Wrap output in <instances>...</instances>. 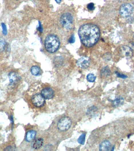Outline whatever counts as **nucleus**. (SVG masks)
Returning <instances> with one entry per match:
<instances>
[{"label":"nucleus","instance_id":"obj_1","mask_svg":"<svg viewBox=\"0 0 134 151\" xmlns=\"http://www.w3.org/2000/svg\"><path fill=\"white\" fill-rule=\"evenodd\" d=\"M78 36L82 44L88 47L95 45L100 36L99 29L93 24H85L81 26L78 32Z\"/></svg>","mask_w":134,"mask_h":151},{"label":"nucleus","instance_id":"obj_2","mask_svg":"<svg viewBox=\"0 0 134 151\" xmlns=\"http://www.w3.org/2000/svg\"><path fill=\"white\" fill-rule=\"evenodd\" d=\"M60 43L59 39L57 36L50 34L48 36L45 40V47L49 53H54L59 48Z\"/></svg>","mask_w":134,"mask_h":151},{"label":"nucleus","instance_id":"obj_3","mask_svg":"<svg viewBox=\"0 0 134 151\" xmlns=\"http://www.w3.org/2000/svg\"><path fill=\"white\" fill-rule=\"evenodd\" d=\"M60 23L65 28H71L73 23V16L69 13L63 14L60 17Z\"/></svg>","mask_w":134,"mask_h":151},{"label":"nucleus","instance_id":"obj_4","mask_svg":"<svg viewBox=\"0 0 134 151\" xmlns=\"http://www.w3.org/2000/svg\"><path fill=\"white\" fill-rule=\"evenodd\" d=\"M72 124L71 119L68 117H63L58 121L57 127L60 131H66L69 129Z\"/></svg>","mask_w":134,"mask_h":151},{"label":"nucleus","instance_id":"obj_5","mask_svg":"<svg viewBox=\"0 0 134 151\" xmlns=\"http://www.w3.org/2000/svg\"><path fill=\"white\" fill-rule=\"evenodd\" d=\"M133 12V7L129 3H124L121 5L119 9V13L121 16L124 18L130 16Z\"/></svg>","mask_w":134,"mask_h":151},{"label":"nucleus","instance_id":"obj_6","mask_svg":"<svg viewBox=\"0 0 134 151\" xmlns=\"http://www.w3.org/2000/svg\"><path fill=\"white\" fill-rule=\"evenodd\" d=\"M31 101L34 106L38 107H42L44 105L45 102V99L40 94H36L33 96Z\"/></svg>","mask_w":134,"mask_h":151},{"label":"nucleus","instance_id":"obj_7","mask_svg":"<svg viewBox=\"0 0 134 151\" xmlns=\"http://www.w3.org/2000/svg\"><path fill=\"white\" fill-rule=\"evenodd\" d=\"M41 94L45 99L50 100L54 98V92L52 88H45L41 91Z\"/></svg>","mask_w":134,"mask_h":151},{"label":"nucleus","instance_id":"obj_8","mask_svg":"<svg viewBox=\"0 0 134 151\" xmlns=\"http://www.w3.org/2000/svg\"><path fill=\"white\" fill-rule=\"evenodd\" d=\"M90 63V59L88 57L85 56L80 57L77 61V65L82 69H86L89 66Z\"/></svg>","mask_w":134,"mask_h":151},{"label":"nucleus","instance_id":"obj_9","mask_svg":"<svg viewBox=\"0 0 134 151\" xmlns=\"http://www.w3.org/2000/svg\"><path fill=\"white\" fill-rule=\"evenodd\" d=\"M120 52L122 55L127 58L131 57L133 55L132 49L127 46H124L122 47L120 50Z\"/></svg>","mask_w":134,"mask_h":151},{"label":"nucleus","instance_id":"obj_10","mask_svg":"<svg viewBox=\"0 0 134 151\" xmlns=\"http://www.w3.org/2000/svg\"><path fill=\"white\" fill-rule=\"evenodd\" d=\"M8 78L10 83L12 84H16L20 80V76L17 73L15 72H11L8 74Z\"/></svg>","mask_w":134,"mask_h":151},{"label":"nucleus","instance_id":"obj_11","mask_svg":"<svg viewBox=\"0 0 134 151\" xmlns=\"http://www.w3.org/2000/svg\"><path fill=\"white\" fill-rule=\"evenodd\" d=\"M43 139L42 138H37L33 141L32 147L34 149H39L43 146Z\"/></svg>","mask_w":134,"mask_h":151},{"label":"nucleus","instance_id":"obj_12","mask_svg":"<svg viewBox=\"0 0 134 151\" xmlns=\"http://www.w3.org/2000/svg\"><path fill=\"white\" fill-rule=\"evenodd\" d=\"M111 147V144L107 140L104 141L100 144L99 149L100 151H109Z\"/></svg>","mask_w":134,"mask_h":151},{"label":"nucleus","instance_id":"obj_13","mask_svg":"<svg viewBox=\"0 0 134 151\" xmlns=\"http://www.w3.org/2000/svg\"><path fill=\"white\" fill-rule=\"evenodd\" d=\"M36 134V131L30 130L27 131L25 136V140L28 142H31L34 139Z\"/></svg>","mask_w":134,"mask_h":151},{"label":"nucleus","instance_id":"obj_14","mask_svg":"<svg viewBox=\"0 0 134 151\" xmlns=\"http://www.w3.org/2000/svg\"><path fill=\"white\" fill-rule=\"evenodd\" d=\"M124 103V99L122 97L119 96L113 100L112 104L114 107H118L123 105Z\"/></svg>","mask_w":134,"mask_h":151},{"label":"nucleus","instance_id":"obj_15","mask_svg":"<svg viewBox=\"0 0 134 151\" xmlns=\"http://www.w3.org/2000/svg\"><path fill=\"white\" fill-rule=\"evenodd\" d=\"M111 71L108 67H104L101 71V75L104 77H106L110 75Z\"/></svg>","mask_w":134,"mask_h":151},{"label":"nucleus","instance_id":"obj_16","mask_svg":"<svg viewBox=\"0 0 134 151\" xmlns=\"http://www.w3.org/2000/svg\"><path fill=\"white\" fill-rule=\"evenodd\" d=\"M31 72L32 75L37 76L40 74V69L39 67L34 66L32 67L31 69Z\"/></svg>","mask_w":134,"mask_h":151},{"label":"nucleus","instance_id":"obj_17","mask_svg":"<svg viewBox=\"0 0 134 151\" xmlns=\"http://www.w3.org/2000/svg\"><path fill=\"white\" fill-rule=\"evenodd\" d=\"M6 42L5 39L0 37V52H3L6 48Z\"/></svg>","mask_w":134,"mask_h":151},{"label":"nucleus","instance_id":"obj_18","mask_svg":"<svg viewBox=\"0 0 134 151\" xmlns=\"http://www.w3.org/2000/svg\"><path fill=\"white\" fill-rule=\"evenodd\" d=\"M85 139H86V135L85 133L82 134L80 136L79 138L78 139V142L80 144H82V145H84V144Z\"/></svg>","mask_w":134,"mask_h":151},{"label":"nucleus","instance_id":"obj_19","mask_svg":"<svg viewBox=\"0 0 134 151\" xmlns=\"http://www.w3.org/2000/svg\"><path fill=\"white\" fill-rule=\"evenodd\" d=\"M87 80L88 82H94L95 81L96 77L92 73H90L87 76Z\"/></svg>","mask_w":134,"mask_h":151},{"label":"nucleus","instance_id":"obj_20","mask_svg":"<svg viewBox=\"0 0 134 151\" xmlns=\"http://www.w3.org/2000/svg\"><path fill=\"white\" fill-rule=\"evenodd\" d=\"M2 29H3V33L4 35H6L7 34V28L6 25L4 23L1 24Z\"/></svg>","mask_w":134,"mask_h":151},{"label":"nucleus","instance_id":"obj_21","mask_svg":"<svg viewBox=\"0 0 134 151\" xmlns=\"http://www.w3.org/2000/svg\"><path fill=\"white\" fill-rule=\"evenodd\" d=\"M115 74L118 77L123 79H126L127 78V76L126 75H124V74H121V73H119V72H115Z\"/></svg>","mask_w":134,"mask_h":151},{"label":"nucleus","instance_id":"obj_22","mask_svg":"<svg viewBox=\"0 0 134 151\" xmlns=\"http://www.w3.org/2000/svg\"><path fill=\"white\" fill-rule=\"evenodd\" d=\"M87 8L89 10H92L94 9V4L93 3H90L88 4Z\"/></svg>","mask_w":134,"mask_h":151},{"label":"nucleus","instance_id":"obj_23","mask_svg":"<svg viewBox=\"0 0 134 151\" xmlns=\"http://www.w3.org/2000/svg\"><path fill=\"white\" fill-rule=\"evenodd\" d=\"M69 42L71 43H74L75 41V37L74 35H72L71 37H70V39L69 40Z\"/></svg>","mask_w":134,"mask_h":151},{"label":"nucleus","instance_id":"obj_24","mask_svg":"<svg viewBox=\"0 0 134 151\" xmlns=\"http://www.w3.org/2000/svg\"><path fill=\"white\" fill-rule=\"evenodd\" d=\"M37 29H38V30L40 32H42V31H43V30H42V26H41V23H40V22H39V25L38 27L37 28Z\"/></svg>","mask_w":134,"mask_h":151},{"label":"nucleus","instance_id":"obj_25","mask_svg":"<svg viewBox=\"0 0 134 151\" xmlns=\"http://www.w3.org/2000/svg\"><path fill=\"white\" fill-rule=\"evenodd\" d=\"M11 150V147L10 146H7L6 148L4 150L5 151H10Z\"/></svg>","mask_w":134,"mask_h":151},{"label":"nucleus","instance_id":"obj_26","mask_svg":"<svg viewBox=\"0 0 134 151\" xmlns=\"http://www.w3.org/2000/svg\"><path fill=\"white\" fill-rule=\"evenodd\" d=\"M55 1L56 2V3H58V4H59L61 3V0H55Z\"/></svg>","mask_w":134,"mask_h":151},{"label":"nucleus","instance_id":"obj_27","mask_svg":"<svg viewBox=\"0 0 134 151\" xmlns=\"http://www.w3.org/2000/svg\"><path fill=\"white\" fill-rule=\"evenodd\" d=\"M133 4H134V0H133Z\"/></svg>","mask_w":134,"mask_h":151}]
</instances>
